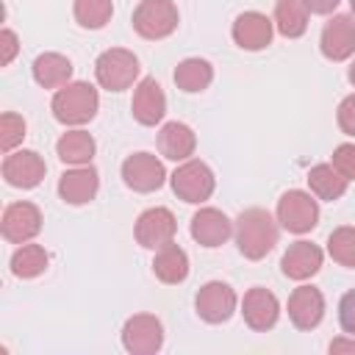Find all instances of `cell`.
<instances>
[{
  "label": "cell",
  "instance_id": "cell-26",
  "mask_svg": "<svg viewBox=\"0 0 355 355\" xmlns=\"http://www.w3.org/2000/svg\"><path fill=\"white\" fill-rule=\"evenodd\" d=\"M214 80V67L205 61V58H186L178 64L175 69V83L178 89L189 92V94H197L202 89H208Z\"/></svg>",
  "mask_w": 355,
  "mask_h": 355
},
{
  "label": "cell",
  "instance_id": "cell-6",
  "mask_svg": "<svg viewBox=\"0 0 355 355\" xmlns=\"http://www.w3.org/2000/svg\"><path fill=\"white\" fill-rule=\"evenodd\" d=\"M277 222L291 233H308L319 222V205L308 191H286L277 200Z\"/></svg>",
  "mask_w": 355,
  "mask_h": 355
},
{
  "label": "cell",
  "instance_id": "cell-35",
  "mask_svg": "<svg viewBox=\"0 0 355 355\" xmlns=\"http://www.w3.org/2000/svg\"><path fill=\"white\" fill-rule=\"evenodd\" d=\"M17 50H19V44H17V33L8 31V28H3V31H0V64L8 67L11 58L17 55Z\"/></svg>",
  "mask_w": 355,
  "mask_h": 355
},
{
  "label": "cell",
  "instance_id": "cell-34",
  "mask_svg": "<svg viewBox=\"0 0 355 355\" xmlns=\"http://www.w3.org/2000/svg\"><path fill=\"white\" fill-rule=\"evenodd\" d=\"M338 128L347 133V136H355V94L344 97L341 105H338Z\"/></svg>",
  "mask_w": 355,
  "mask_h": 355
},
{
  "label": "cell",
  "instance_id": "cell-14",
  "mask_svg": "<svg viewBox=\"0 0 355 355\" xmlns=\"http://www.w3.org/2000/svg\"><path fill=\"white\" fill-rule=\"evenodd\" d=\"M97 189H100V175L92 164H83V166H75V169H67L58 180V194L64 202L69 205H86L97 197Z\"/></svg>",
  "mask_w": 355,
  "mask_h": 355
},
{
  "label": "cell",
  "instance_id": "cell-4",
  "mask_svg": "<svg viewBox=\"0 0 355 355\" xmlns=\"http://www.w3.org/2000/svg\"><path fill=\"white\" fill-rule=\"evenodd\" d=\"M178 28V6L172 0H141L133 11V31L144 39H164Z\"/></svg>",
  "mask_w": 355,
  "mask_h": 355
},
{
  "label": "cell",
  "instance_id": "cell-31",
  "mask_svg": "<svg viewBox=\"0 0 355 355\" xmlns=\"http://www.w3.org/2000/svg\"><path fill=\"white\" fill-rule=\"evenodd\" d=\"M22 139H25V119L11 114V111H6L0 116V147L6 153H11Z\"/></svg>",
  "mask_w": 355,
  "mask_h": 355
},
{
  "label": "cell",
  "instance_id": "cell-15",
  "mask_svg": "<svg viewBox=\"0 0 355 355\" xmlns=\"http://www.w3.org/2000/svg\"><path fill=\"white\" fill-rule=\"evenodd\" d=\"M130 111L136 116V122L141 125H158L166 114V94L164 89L158 86L155 78H144L139 80L136 92H133V103H130Z\"/></svg>",
  "mask_w": 355,
  "mask_h": 355
},
{
  "label": "cell",
  "instance_id": "cell-12",
  "mask_svg": "<svg viewBox=\"0 0 355 355\" xmlns=\"http://www.w3.org/2000/svg\"><path fill=\"white\" fill-rule=\"evenodd\" d=\"M47 166L42 161L39 153L33 150H17V153H8L6 161H3V178L6 183L17 186V189H33L42 183Z\"/></svg>",
  "mask_w": 355,
  "mask_h": 355
},
{
  "label": "cell",
  "instance_id": "cell-5",
  "mask_svg": "<svg viewBox=\"0 0 355 355\" xmlns=\"http://www.w3.org/2000/svg\"><path fill=\"white\" fill-rule=\"evenodd\" d=\"M214 186H216V178L211 166L202 161H183L172 172V191L183 202H205L214 194Z\"/></svg>",
  "mask_w": 355,
  "mask_h": 355
},
{
  "label": "cell",
  "instance_id": "cell-9",
  "mask_svg": "<svg viewBox=\"0 0 355 355\" xmlns=\"http://www.w3.org/2000/svg\"><path fill=\"white\" fill-rule=\"evenodd\" d=\"M175 230H178V222L172 216L169 208H147L139 219H136V241L147 250H161L164 244H169L175 239Z\"/></svg>",
  "mask_w": 355,
  "mask_h": 355
},
{
  "label": "cell",
  "instance_id": "cell-29",
  "mask_svg": "<svg viewBox=\"0 0 355 355\" xmlns=\"http://www.w3.org/2000/svg\"><path fill=\"white\" fill-rule=\"evenodd\" d=\"M114 14V3L111 0H75V19L80 28L89 31H100Z\"/></svg>",
  "mask_w": 355,
  "mask_h": 355
},
{
  "label": "cell",
  "instance_id": "cell-37",
  "mask_svg": "<svg viewBox=\"0 0 355 355\" xmlns=\"http://www.w3.org/2000/svg\"><path fill=\"white\" fill-rule=\"evenodd\" d=\"M330 352H355V338H336V341H330Z\"/></svg>",
  "mask_w": 355,
  "mask_h": 355
},
{
  "label": "cell",
  "instance_id": "cell-17",
  "mask_svg": "<svg viewBox=\"0 0 355 355\" xmlns=\"http://www.w3.org/2000/svg\"><path fill=\"white\" fill-rule=\"evenodd\" d=\"M233 42L241 50H263L272 42V19L261 11H244L233 22Z\"/></svg>",
  "mask_w": 355,
  "mask_h": 355
},
{
  "label": "cell",
  "instance_id": "cell-3",
  "mask_svg": "<svg viewBox=\"0 0 355 355\" xmlns=\"http://www.w3.org/2000/svg\"><path fill=\"white\" fill-rule=\"evenodd\" d=\"M94 75L103 89L122 92L128 86H133V80L139 78V58L125 47H111L97 58Z\"/></svg>",
  "mask_w": 355,
  "mask_h": 355
},
{
  "label": "cell",
  "instance_id": "cell-22",
  "mask_svg": "<svg viewBox=\"0 0 355 355\" xmlns=\"http://www.w3.org/2000/svg\"><path fill=\"white\" fill-rule=\"evenodd\" d=\"M72 78V64L67 55L61 53H42L36 61H33V80L44 89H58V86H67Z\"/></svg>",
  "mask_w": 355,
  "mask_h": 355
},
{
  "label": "cell",
  "instance_id": "cell-19",
  "mask_svg": "<svg viewBox=\"0 0 355 355\" xmlns=\"http://www.w3.org/2000/svg\"><path fill=\"white\" fill-rule=\"evenodd\" d=\"M230 233H233V222L216 208H200L191 216V236L202 247H219L230 239Z\"/></svg>",
  "mask_w": 355,
  "mask_h": 355
},
{
  "label": "cell",
  "instance_id": "cell-24",
  "mask_svg": "<svg viewBox=\"0 0 355 355\" xmlns=\"http://www.w3.org/2000/svg\"><path fill=\"white\" fill-rule=\"evenodd\" d=\"M94 150H97V144H94L92 133H86V130H67V133L58 139V144H55L58 158H61L64 164H72V166L89 164V161L94 158Z\"/></svg>",
  "mask_w": 355,
  "mask_h": 355
},
{
  "label": "cell",
  "instance_id": "cell-20",
  "mask_svg": "<svg viewBox=\"0 0 355 355\" xmlns=\"http://www.w3.org/2000/svg\"><path fill=\"white\" fill-rule=\"evenodd\" d=\"M283 275L291 280H308L322 269V250L311 241H294L286 252H283Z\"/></svg>",
  "mask_w": 355,
  "mask_h": 355
},
{
  "label": "cell",
  "instance_id": "cell-21",
  "mask_svg": "<svg viewBox=\"0 0 355 355\" xmlns=\"http://www.w3.org/2000/svg\"><path fill=\"white\" fill-rule=\"evenodd\" d=\"M194 147H197V136L183 122H166L158 133V150L169 161H189Z\"/></svg>",
  "mask_w": 355,
  "mask_h": 355
},
{
  "label": "cell",
  "instance_id": "cell-13",
  "mask_svg": "<svg viewBox=\"0 0 355 355\" xmlns=\"http://www.w3.org/2000/svg\"><path fill=\"white\" fill-rule=\"evenodd\" d=\"M319 47L324 53V58L330 61H344L355 53V19L347 14H336L324 28H322V39Z\"/></svg>",
  "mask_w": 355,
  "mask_h": 355
},
{
  "label": "cell",
  "instance_id": "cell-33",
  "mask_svg": "<svg viewBox=\"0 0 355 355\" xmlns=\"http://www.w3.org/2000/svg\"><path fill=\"white\" fill-rule=\"evenodd\" d=\"M338 322H341L344 333L355 336V288L341 297V302H338Z\"/></svg>",
  "mask_w": 355,
  "mask_h": 355
},
{
  "label": "cell",
  "instance_id": "cell-2",
  "mask_svg": "<svg viewBox=\"0 0 355 355\" xmlns=\"http://www.w3.org/2000/svg\"><path fill=\"white\" fill-rule=\"evenodd\" d=\"M97 105H100L97 89L92 83H86V80H75V83H67V86H61L55 92L53 116L61 125H83V122L94 119Z\"/></svg>",
  "mask_w": 355,
  "mask_h": 355
},
{
  "label": "cell",
  "instance_id": "cell-7",
  "mask_svg": "<svg viewBox=\"0 0 355 355\" xmlns=\"http://www.w3.org/2000/svg\"><path fill=\"white\" fill-rule=\"evenodd\" d=\"M122 180L128 189L147 194L164 186L166 172H164V164L153 153H133L122 161Z\"/></svg>",
  "mask_w": 355,
  "mask_h": 355
},
{
  "label": "cell",
  "instance_id": "cell-18",
  "mask_svg": "<svg viewBox=\"0 0 355 355\" xmlns=\"http://www.w3.org/2000/svg\"><path fill=\"white\" fill-rule=\"evenodd\" d=\"M241 313H244V322L252 330H269V327H275V322L280 316V305H277V297L272 291L255 286L244 294Z\"/></svg>",
  "mask_w": 355,
  "mask_h": 355
},
{
  "label": "cell",
  "instance_id": "cell-36",
  "mask_svg": "<svg viewBox=\"0 0 355 355\" xmlns=\"http://www.w3.org/2000/svg\"><path fill=\"white\" fill-rule=\"evenodd\" d=\"M311 14H330L341 0H302Z\"/></svg>",
  "mask_w": 355,
  "mask_h": 355
},
{
  "label": "cell",
  "instance_id": "cell-8",
  "mask_svg": "<svg viewBox=\"0 0 355 355\" xmlns=\"http://www.w3.org/2000/svg\"><path fill=\"white\" fill-rule=\"evenodd\" d=\"M122 344L133 355H153L164 344V327L153 313H136L122 327Z\"/></svg>",
  "mask_w": 355,
  "mask_h": 355
},
{
  "label": "cell",
  "instance_id": "cell-27",
  "mask_svg": "<svg viewBox=\"0 0 355 355\" xmlns=\"http://www.w3.org/2000/svg\"><path fill=\"white\" fill-rule=\"evenodd\" d=\"M275 25L286 39H297L308 28V8L302 0H277L275 3Z\"/></svg>",
  "mask_w": 355,
  "mask_h": 355
},
{
  "label": "cell",
  "instance_id": "cell-11",
  "mask_svg": "<svg viewBox=\"0 0 355 355\" xmlns=\"http://www.w3.org/2000/svg\"><path fill=\"white\" fill-rule=\"evenodd\" d=\"M194 305H197V313L205 322L219 324V322H227L233 316V311H236V291L227 283H222V280H211V283H205L197 291Z\"/></svg>",
  "mask_w": 355,
  "mask_h": 355
},
{
  "label": "cell",
  "instance_id": "cell-30",
  "mask_svg": "<svg viewBox=\"0 0 355 355\" xmlns=\"http://www.w3.org/2000/svg\"><path fill=\"white\" fill-rule=\"evenodd\" d=\"M327 252L341 266H355V227H336L327 239Z\"/></svg>",
  "mask_w": 355,
  "mask_h": 355
},
{
  "label": "cell",
  "instance_id": "cell-23",
  "mask_svg": "<svg viewBox=\"0 0 355 355\" xmlns=\"http://www.w3.org/2000/svg\"><path fill=\"white\" fill-rule=\"evenodd\" d=\"M153 272L158 280L164 283H183L189 277V255L183 247L178 244H164L158 252H155V261H153Z\"/></svg>",
  "mask_w": 355,
  "mask_h": 355
},
{
  "label": "cell",
  "instance_id": "cell-16",
  "mask_svg": "<svg viewBox=\"0 0 355 355\" xmlns=\"http://www.w3.org/2000/svg\"><path fill=\"white\" fill-rule=\"evenodd\" d=\"M324 316V297L313 286H300L288 297V319L300 330H313Z\"/></svg>",
  "mask_w": 355,
  "mask_h": 355
},
{
  "label": "cell",
  "instance_id": "cell-25",
  "mask_svg": "<svg viewBox=\"0 0 355 355\" xmlns=\"http://www.w3.org/2000/svg\"><path fill=\"white\" fill-rule=\"evenodd\" d=\"M347 178L333 166V164H316L311 172H308V186L311 191L319 197V200H338L344 191H347Z\"/></svg>",
  "mask_w": 355,
  "mask_h": 355
},
{
  "label": "cell",
  "instance_id": "cell-1",
  "mask_svg": "<svg viewBox=\"0 0 355 355\" xmlns=\"http://www.w3.org/2000/svg\"><path fill=\"white\" fill-rule=\"evenodd\" d=\"M236 244L239 252L250 261H261L277 244V225L269 211L247 208L236 219Z\"/></svg>",
  "mask_w": 355,
  "mask_h": 355
},
{
  "label": "cell",
  "instance_id": "cell-32",
  "mask_svg": "<svg viewBox=\"0 0 355 355\" xmlns=\"http://www.w3.org/2000/svg\"><path fill=\"white\" fill-rule=\"evenodd\" d=\"M333 166L347 180H355V144H338L333 153Z\"/></svg>",
  "mask_w": 355,
  "mask_h": 355
},
{
  "label": "cell",
  "instance_id": "cell-28",
  "mask_svg": "<svg viewBox=\"0 0 355 355\" xmlns=\"http://www.w3.org/2000/svg\"><path fill=\"white\" fill-rule=\"evenodd\" d=\"M47 261H50V255H47V250L42 244H28L25 241L11 255V272L17 277H36V275H42L47 269Z\"/></svg>",
  "mask_w": 355,
  "mask_h": 355
},
{
  "label": "cell",
  "instance_id": "cell-10",
  "mask_svg": "<svg viewBox=\"0 0 355 355\" xmlns=\"http://www.w3.org/2000/svg\"><path fill=\"white\" fill-rule=\"evenodd\" d=\"M0 230H3V239L6 241L25 244V241H31L42 230V211L33 202H11L3 211Z\"/></svg>",
  "mask_w": 355,
  "mask_h": 355
},
{
  "label": "cell",
  "instance_id": "cell-38",
  "mask_svg": "<svg viewBox=\"0 0 355 355\" xmlns=\"http://www.w3.org/2000/svg\"><path fill=\"white\" fill-rule=\"evenodd\" d=\"M349 83H352V86H355V61H352V64H349Z\"/></svg>",
  "mask_w": 355,
  "mask_h": 355
},
{
  "label": "cell",
  "instance_id": "cell-39",
  "mask_svg": "<svg viewBox=\"0 0 355 355\" xmlns=\"http://www.w3.org/2000/svg\"><path fill=\"white\" fill-rule=\"evenodd\" d=\"M349 8H352V14H355V0H349Z\"/></svg>",
  "mask_w": 355,
  "mask_h": 355
}]
</instances>
